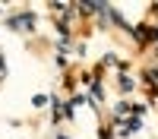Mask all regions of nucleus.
I'll use <instances>...</instances> for the list:
<instances>
[{"instance_id":"7ed1b4c3","label":"nucleus","mask_w":158,"mask_h":139,"mask_svg":"<svg viewBox=\"0 0 158 139\" xmlns=\"http://www.w3.org/2000/svg\"><path fill=\"white\" fill-rule=\"evenodd\" d=\"M120 88H123V92H130V88H133V79H130V76H120Z\"/></svg>"},{"instance_id":"20e7f679","label":"nucleus","mask_w":158,"mask_h":139,"mask_svg":"<svg viewBox=\"0 0 158 139\" xmlns=\"http://www.w3.org/2000/svg\"><path fill=\"white\" fill-rule=\"evenodd\" d=\"M6 79V60H3V51H0V82Z\"/></svg>"},{"instance_id":"423d86ee","label":"nucleus","mask_w":158,"mask_h":139,"mask_svg":"<svg viewBox=\"0 0 158 139\" xmlns=\"http://www.w3.org/2000/svg\"><path fill=\"white\" fill-rule=\"evenodd\" d=\"M57 139H67V136H57Z\"/></svg>"},{"instance_id":"39448f33","label":"nucleus","mask_w":158,"mask_h":139,"mask_svg":"<svg viewBox=\"0 0 158 139\" xmlns=\"http://www.w3.org/2000/svg\"><path fill=\"white\" fill-rule=\"evenodd\" d=\"M44 101H48L44 95H35V98H32V104H35V108H44Z\"/></svg>"},{"instance_id":"f03ea898","label":"nucleus","mask_w":158,"mask_h":139,"mask_svg":"<svg viewBox=\"0 0 158 139\" xmlns=\"http://www.w3.org/2000/svg\"><path fill=\"white\" fill-rule=\"evenodd\" d=\"M120 126H123L120 133H123V136H130V133H136V130H139L142 123H139V117H133V120H127V123H120Z\"/></svg>"},{"instance_id":"f257e3e1","label":"nucleus","mask_w":158,"mask_h":139,"mask_svg":"<svg viewBox=\"0 0 158 139\" xmlns=\"http://www.w3.org/2000/svg\"><path fill=\"white\" fill-rule=\"evenodd\" d=\"M10 29H16V32H32V25H35V13H13V16L6 19Z\"/></svg>"}]
</instances>
